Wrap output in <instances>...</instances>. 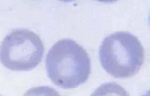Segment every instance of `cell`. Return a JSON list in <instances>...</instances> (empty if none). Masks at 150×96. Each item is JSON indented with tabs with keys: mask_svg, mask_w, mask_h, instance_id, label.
I'll return each mask as SVG.
<instances>
[{
	"mask_svg": "<svg viewBox=\"0 0 150 96\" xmlns=\"http://www.w3.org/2000/svg\"><path fill=\"white\" fill-rule=\"evenodd\" d=\"M44 46L40 36L28 29L13 30L0 45V62L13 71H29L42 61Z\"/></svg>",
	"mask_w": 150,
	"mask_h": 96,
	"instance_id": "3",
	"label": "cell"
},
{
	"mask_svg": "<svg viewBox=\"0 0 150 96\" xmlns=\"http://www.w3.org/2000/svg\"><path fill=\"white\" fill-rule=\"evenodd\" d=\"M59 1L64 2H70L71 1H74V0H59Z\"/></svg>",
	"mask_w": 150,
	"mask_h": 96,
	"instance_id": "5",
	"label": "cell"
},
{
	"mask_svg": "<svg viewBox=\"0 0 150 96\" xmlns=\"http://www.w3.org/2000/svg\"><path fill=\"white\" fill-rule=\"evenodd\" d=\"M47 75L55 85L64 89L85 83L91 73V60L86 50L70 39L60 40L49 50Z\"/></svg>",
	"mask_w": 150,
	"mask_h": 96,
	"instance_id": "1",
	"label": "cell"
},
{
	"mask_svg": "<svg viewBox=\"0 0 150 96\" xmlns=\"http://www.w3.org/2000/svg\"><path fill=\"white\" fill-rule=\"evenodd\" d=\"M99 54L103 68L117 78H130L137 74L144 59L141 42L128 32H117L107 36L102 42Z\"/></svg>",
	"mask_w": 150,
	"mask_h": 96,
	"instance_id": "2",
	"label": "cell"
},
{
	"mask_svg": "<svg viewBox=\"0 0 150 96\" xmlns=\"http://www.w3.org/2000/svg\"><path fill=\"white\" fill-rule=\"evenodd\" d=\"M98 1L104 3H112L118 0H96Z\"/></svg>",
	"mask_w": 150,
	"mask_h": 96,
	"instance_id": "4",
	"label": "cell"
}]
</instances>
